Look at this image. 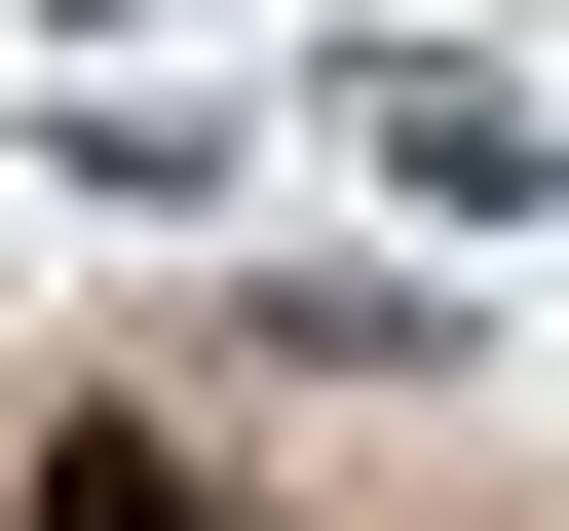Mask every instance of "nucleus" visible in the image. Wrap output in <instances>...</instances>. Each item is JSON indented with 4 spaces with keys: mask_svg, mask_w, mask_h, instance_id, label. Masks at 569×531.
<instances>
[{
    "mask_svg": "<svg viewBox=\"0 0 569 531\" xmlns=\"http://www.w3.org/2000/svg\"><path fill=\"white\" fill-rule=\"evenodd\" d=\"M39 531H190V493H152V455H39Z\"/></svg>",
    "mask_w": 569,
    "mask_h": 531,
    "instance_id": "nucleus-1",
    "label": "nucleus"
}]
</instances>
